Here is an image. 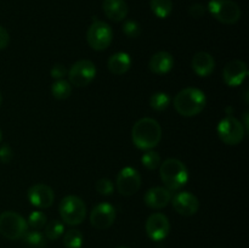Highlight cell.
<instances>
[{
    "instance_id": "1",
    "label": "cell",
    "mask_w": 249,
    "mask_h": 248,
    "mask_svg": "<svg viewBox=\"0 0 249 248\" xmlns=\"http://www.w3.org/2000/svg\"><path fill=\"white\" fill-rule=\"evenodd\" d=\"M162 139V128L153 118H141L131 129V140L140 150H152Z\"/></svg>"
},
{
    "instance_id": "2",
    "label": "cell",
    "mask_w": 249,
    "mask_h": 248,
    "mask_svg": "<svg viewBox=\"0 0 249 248\" xmlns=\"http://www.w3.org/2000/svg\"><path fill=\"white\" fill-rule=\"evenodd\" d=\"M175 109L184 117H195L201 113L207 105V97L197 88H186L175 95L173 100Z\"/></svg>"
},
{
    "instance_id": "3",
    "label": "cell",
    "mask_w": 249,
    "mask_h": 248,
    "mask_svg": "<svg viewBox=\"0 0 249 248\" xmlns=\"http://www.w3.org/2000/svg\"><path fill=\"white\" fill-rule=\"evenodd\" d=\"M160 177L169 191L181 189L189 180V172L184 163L177 158H168L160 165Z\"/></svg>"
},
{
    "instance_id": "4",
    "label": "cell",
    "mask_w": 249,
    "mask_h": 248,
    "mask_svg": "<svg viewBox=\"0 0 249 248\" xmlns=\"http://www.w3.org/2000/svg\"><path fill=\"white\" fill-rule=\"evenodd\" d=\"M28 231V224L23 216L12 211L0 214V233L11 241L21 240Z\"/></svg>"
},
{
    "instance_id": "5",
    "label": "cell",
    "mask_w": 249,
    "mask_h": 248,
    "mask_svg": "<svg viewBox=\"0 0 249 248\" xmlns=\"http://www.w3.org/2000/svg\"><path fill=\"white\" fill-rule=\"evenodd\" d=\"M58 212H60L61 219L62 221H65V224L74 226L79 225L84 221L85 215H87V207L82 198L70 195V196L62 198L60 207H58Z\"/></svg>"
},
{
    "instance_id": "6",
    "label": "cell",
    "mask_w": 249,
    "mask_h": 248,
    "mask_svg": "<svg viewBox=\"0 0 249 248\" xmlns=\"http://www.w3.org/2000/svg\"><path fill=\"white\" fill-rule=\"evenodd\" d=\"M208 10L212 16L224 24H235L241 18V9L232 0H211Z\"/></svg>"
},
{
    "instance_id": "7",
    "label": "cell",
    "mask_w": 249,
    "mask_h": 248,
    "mask_svg": "<svg viewBox=\"0 0 249 248\" xmlns=\"http://www.w3.org/2000/svg\"><path fill=\"white\" fill-rule=\"evenodd\" d=\"M112 39H113L112 28L109 24L100 19H95L87 32L88 44L96 51L106 50L111 45Z\"/></svg>"
},
{
    "instance_id": "8",
    "label": "cell",
    "mask_w": 249,
    "mask_h": 248,
    "mask_svg": "<svg viewBox=\"0 0 249 248\" xmlns=\"http://www.w3.org/2000/svg\"><path fill=\"white\" fill-rule=\"evenodd\" d=\"M246 129L242 122L233 116H226L218 124V135L224 143L230 146L238 145L243 140Z\"/></svg>"
},
{
    "instance_id": "9",
    "label": "cell",
    "mask_w": 249,
    "mask_h": 248,
    "mask_svg": "<svg viewBox=\"0 0 249 248\" xmlns=\"http://www.w3.org/2000/svg\"><path fill=\"white\" fill-rule=\"evenodd\" d=\"M95 75H96V67H95L94 62H91L90 60L77 61L68 71L70 84L77 88L89 85L94 80Z\"/></svg>"
},
{
    "instance_id": "10",
    "label": "cell",
    "mask_w": 249,
    "mask_h": 248,
    "mask_svg": "<svg viewBox=\"0 0 249 248\" xmlns=\"http://www.w3.org/2000/svg\"><path fill=\"white\" fill-rule=\"evenodd\" d=\"M117 190L123 196H133L141 186V175L135 168L125 167L118 173L117 177Z\"/></svg>"
},
{
    "instance_id": "11",
    "label": "cell",
    "mask_w": 249,
    "mask_h": 248,
    "mask_svg": "<svg viewBox=\"0 0 249 248\" xmlns=\"http://www.w3.org/2000/svg\"><path fill=\"white\" fill-rule=\"evenodd\" d=\"M146 233L153 241H163L170 231L169 219L162 213H153L146 220Z\"/></svg>"
},
{
    "instance_id": "12",
    "label": "cell",
    "mask_w": 249,
    "mask_h": 248,
    "mask_svg": "<svg viewBox=\"0 0 249 248\" xmlns=\"http://www.w3.org/2000/svg\"><path fill=\"white\" fill-rule=\"evenodd\" d=\"M116 220V209L109 203H100L90 213V223L97 230L111 228Z\"/></svg>"
},
{
    "instance_id": "13",
    "label": "cell",
    "mask_w": 249,
    "mask_h": 248,
    "mask_svg": "<svg viewBox=\"0 0 249 248\" xmlns=\"http://www.w3.org/2000/svg\"><path fill=\"white\" fill-rule=\"evenodd\" d=\"M27 197H28L32 206L36 207V208L45 209L53 206V201H55V192L48 185L36 184L29 187L28 192H27Z\"/></svg>"
},
{
    "instance_id": "14",
    "label": "cell",
    "mask_w": 249,
    "mask_h": 248,
    "mask_svg": "<svg viewBox=\"0 0 249 248\" xmlns=\"http://www.w3.org/2000/svg\"><path fill=\"white\" fill-rule=\"evenodd\" d=\"M172 204L175 211L184 216H192L198 212L199 201L194 194L187 191L179 192L172 198Z\"/></svg>"
},
{
    "instance_id": "15",
    "label": "cell",
    "mask_w": 249,
    "mask_h": 248,
    "mask_svg": "<svg viewBox=\"0 0 249 248\" xmlns=\"http://www.w3.org/2000/svg\"><path fill=\"white\" fill-rule=\"evenodd\" d=\"M248 74V67L246 62L241 60H233L226 63L223 71L224 82L229 87H238L243 83Z\"/></svg>"
},
{
    "instance_id": "16",
    "label": "cell",
    "mask_w": 249,
    "mask_h": 248,
    "mask_svg": "<svg viewBox=\"0 0 249 248\" xmlns=\"http://www.w3.org/2000/svg\"><path fill=\"white\" fill-rule=\"evenodd\" d=\"M145 203L146 206L152 209H162L167 207L172 201V191L167 187H152L145 194Z\"/></svg>"
},
{
    "instance_id": "17",
    "label": "cell",
    "mask_w": 249,
    "mask_h": 248,
    "mask_svg": "<svg viewBox=\"0 0 249 248\" xmlns=\"http://www.w3.org/2000/svg\"><path fill=\"white\" fill-rule=\"evenodd\" d=\"M191 67L194 72L199 77H208L215 68V61L211 53H206V51H199V53H195V56L192 57Z\"/></svg>"
},
{
    "instance_id": "18",
    "label": "cell",
    "mask_w": 249,
    "mask_h": 248,
    "mask_svg": "<svg viewBox=\"0 0 249 248\" xmlns=\"http://www.w3.org/2000/svg\"><path fill=\"white\" fill-rule=\"evenodd\" d=\"M102 10L107 18L113 22L123 21L129 12V7L125 0H104Z\"/></svg>"
},
{
    "instance_id": "19",
    "label": "cell",
    "mask_w": 249,
    "mask_h": 248,
    "mask_svg": "<svg viewBox=\"0 0 249 248\" xmlns=\"http://www.w3.org/2000/svg\"><path fill=\"white\" fill-rule=\"evenodd\" d=\"M173 66H174V58L168 51H158L150 58L148 62V68L155 74H165L172 70Z\"/></svg>"
},
{
    "instance_id": "20",
    "label": "cell",
    "mask_w": 249,
    "mask_h": 248,
    "mask_svg": "<svg viewBox=\"0 0 249 248\" xmlns=\"http://www.w3.org/2000/svg\"><path fill=\"white\" fill-rule=\"evenodd\" d=\"M109 72L114 75H122L131 67V58L126 53H117L108 58L107 62Z\"/></svg>"
},
{
    "instance_id": "21",
    "label": "cell",
    "mask_w": 249,
    "mask_h": 248,
    "mask_svg": "<svg viewBox=\"0 0 249 248\" xmlns=\"http://www.w3.org/2000/svg\"><path fill=\"white\" fill-rule=\"evenodd\" d=\"M151 10L158 18H167L173 10L172 0H151Z\"/></svg>"
},
{
    "instance_id": "22",
    "label": "cell",
    "mask_w": 249,
    "mask_h": 248,
    "mask_svg": "<svg viewBox=\"0 0 249 248\" xmlns=\"http://www.w3.org/2000/svg\"><path fill=\"white\" fill-rule=\"evenodd\" d=\"M51 94L57 100H66L72 94V85L70 82L63 79H58L51 85Z\"/></svg>"
},
{
    "instance_id": "23",
    "label": "cell",
    "mask_w": 249,
    "mask_h": 248,
    "mask_svg": "<svg viewBox=\"0 0 249 248\" xmlns=\"http://www.w3.org/2000/svg\"><path fill=\"white\" fill-rule=\"evenodd\" d=\"M65 233V226L60 220H51L44 226V236L50 241L58 240Z\"/></svg>"
},
{
    "instance_id": "24",
    "label": "cell",
    "mask_w": 249,
    "mask_h": 248,
    "mask_svg": "<svg viewBox=\"0 0 249 248\" xmlns=\"http://www.w3.org/2000/svg\"><path fill=\"white\" fill-rule=\"evenodd\" d=\"M83 240V233L77 229H71L63 235V245L66 248H82Z\"/></svg>"
},
{
    "instance_id": "25",
    "label": "cell",
    "mask_w": 249,
    "mask_h": 248,
    "mask_svg": "<svg viewBox=\"0 0 249 248\" xmlns=\"http://www.w3.org/2000/svg\"><path fill=\"white\" fill-rule=\"evenodd\" d=\"M170 105V96L167 92H155L152 96L150 97V106L152 107L155 111L162 112L167 109Z\"/></svg>"
},
{
    "instance_id": "26",
    "label": "cell",
    "mask_w": 249,
    "mask_h": 248,
    "mask_svg": "<svg viewBox=\"0 0 249 248\" xmlns=\"http://www.w3.org/2000/svg\"><path fill=\"white\" fill-rule=\"evenodd\" d=\"M23 240L31 248H45L46 241L45 236L38 230L27 231L26 235L23 236Z\"/></svg>"
},
{
    "instance_id": "27",
    "label": "cell",
    "mask_w": 249,
    "mask_h": 248,
    "mask_svg": "<svg viewBox=\"0 0 249 248\" xmlns=\"http://www.w3.org/2000/svg\"><path fill=\"white\" fill-rule=\"evenodd\" d=\"M46 223H48V219H46L45 213H43V212L40 211L32 212L28 216V221H27L28 226H31L33 230H38V231L41 230V229H44V226L46 225Z\"/></svg>"
},
{
    "instance_id": "28",
    "label": "cell",
    "mask_w": 249,
    "mask_h": 248,
    "mask_svg": "<svg viewBox=\"0 0 249 248\" xmlns=\"http://www.w3.org/2000/svg\"><path fill=\"white\" fill-rule=\"evenodd\" d=\"M141 162L145 165L146 169L148 170H155L157 169L160 165V157L156 151L148 150L147 152H145L141 157Z\"/></svg>"
},
{
    "instance_id": "29",
    "label": "cell",
    "mask_w": 249,
    "mask_h": 248,
    "mask_svg": "<svg viewBox=\"0 0 249 248\" xmlns=\"http://www.w3.org/2000/svg\"><path fill=\"white\" fill-rule=\"evenodd\" d=\"M95 189L99 192L100 195H104V196H109V195L113 192L114 186L113 182L109 179H106V177H102V179L97 180L96 185H95Z\"/></svg>"
},
{
    "instance_id": "30",
    "label": "cell",
    "mask_w": 249,
    "mask_h": 248,
    "mask_svg": "<svg viewBox=\"0 0 249 248\" xmlns=\"http://www.w3.org/2000/svg\"><path fill=\"white\" fill-rule=\"evenodd\" d=\"M123 32L126 36H129V38H138L141 33L140 24L136 21H133V19L126 21L125 23L123 24Z\"/></svg>"
},
{
    "instance_id": "31",
    "label": "cell",
    "mask_w": 249,
    "mask_h": 248,
    "mask_svg": "<svg viewBox=\"0 0 249 248\" xmlns=\"http://www.w3.org/2000/svg\"><path fill=\"white\" fill-rule=\"evenodd\" d=\"M12 157H14V152L9 145H4L0 147V162L7 164V163L11 162Z\"/></svg>"
},
{
    "instance_id": "32",
    "label": "cell",
    "mask_w": 249,
    "mask_h": 248,
    "mask_svg": "<svg viewBox=\"0 0 249 248\" xmlns=\"http://www.w3.org/2000/svg\"><path fill=\"white\" fill-rule=\"evenodd\" d=\"M50 74L53 79H62V78L67 74V70H66L65 66L61 65V63H56V65H53V68H51Z\"/></svg>"
},
{
    "instance_id": "33",
    "label": "cell",
    "mask_w": 249,
    "mask_h": 248,
    "mask_svg": "<svg viewBox=\"0 0 249 248\" xmlns=\"http://www.w3.org/2000/svg\"><path fill=\"white\" fill-rule=\"evenodd\" d=\"M189 12L195 18H199V17H203L204 14H206V7L202 4H194L190 6Z\"/></svg>"
},
{
    "instance_id": "34",
    "label": "cell",
    "mask_w": 249,
    "mask_h": 248,
    "mask_svg": "<svg viewBox=\"0 0 249 248\" xmlns=\"http://www.w3.org/2000/svg\"><path fill=\"white\" fill-rule=\"evenodd\" d=\"M9 41H10L9 32H7L4 27L0 26V50L6 48V46L9 45Z\"/></svg>"
},
{
    "instance_id": "35",
    "label": "cell",
    "mask_w": 249,
    "mask_h": 248,
    "mask_svg": "<svg viewBox=\"0 0 249 248\" xmlns=\"http://www.w3.org/2000/svg\"><path fill=\"white\" fill-rule=\"evenodd\" d=\"M2 102V96H1V92H0V105H1Z\"/></svg>"
},
{
    "instance_id": "36",
    "label": "cell",
    "mask_w": 249,
    "mask_h": 248,
    "mask_svg": "<svg viewBox=\"0 0 249 248\" xmlns=\"http://www.w3.org/2000/svg\"><path fill=\"white\" fill-rule=\"evenodd\" d=\"M0 140H1V131H0Z\"/></svg>"
},
{
    "instance_id": "37",
    "label": "cell",
    "mask_w": 249,
    "mask_h": 248,
    "mask_svg": "<svg viewBox=\"0 0 249 248\" xmlns=\"http://www.w3.org/2000/svg\"><path fill=\"white\" fill-rule=\"evenodd\" d=\"M119 248H128V247H119Z\"/></svg>"
}]
</instances>
